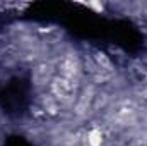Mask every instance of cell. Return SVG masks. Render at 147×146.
Instances as JSON below:
<instances>
[{"label": "cell", "mask_w": 147, "mask_h": 146, "mask_svg": "<svg viewBox=\"0 0 147 146\" xmlns=\"http://www.w3.org/2000/svg\"><path fill=\"white\" fill-rule=\"evenodd\" d=\"M55 76H57V71L51 62H38L31 65V84L38 95L50 89V84Z\"/></svg>", "instance_id": "6da1fadb"}, {"label": "cell", "mask_w": 147, "mask_h": 146, "mask_svg": "<svg viewBox=\"0 0 147 146\" xmlns=\"http://www.w3.org/2000/svg\"><path fill=\"white\" fill-rule=\"evenodd\" d=\"M91 53H92V59H94V62L98 65V71L101 74H108V76L116 74L115 62L111 60V57L106 52H103V50H92Z\"/></svg>", "instance_id": "7a4b0ae2"}, {"label": "cell", "mask_w": 147, "mask_h": 146, "mask_svg": "<svg viewBox=\"0 0 147 146\" xmlns=\"http://www.w3.org/2000/svg\"><path fill=\"white\" fill-rule=\"evenodd\" d=\"M105 145V132L99 126H92L84 134V146H103Z\"/></svg>", "instance_id": "3957f363"}, {"label": "cell", "mask_w": 147, "mask_h": 146, "mask_svg": "<svg viewBox=\"0 0 147 146\" xmlns=\"http://www.w3.org/2000/svg\"><path fill=\"white\" fill-rule=\"evenodd\" d=\"M80 5L86 7V9L94 10L96 14H103V12L106 10V3H103V2H82Z\"/></svg>", "instance_id": "277c9868"}]
</instances>
